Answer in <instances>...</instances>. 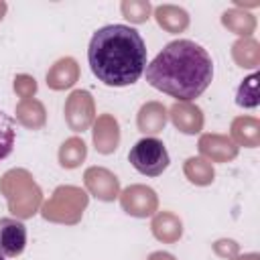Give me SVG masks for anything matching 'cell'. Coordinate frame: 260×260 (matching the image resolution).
<instances>
[{
    "instance_id": "cell-2",
    "label": "cell",
    "mask_w": 260,
    "mask_h": 260,
    "mask_svg": "<svg viewBox=\"0 0 260 260\" xmlns=\"http://www.w3.org/2000/svg\"><path fill=\"white\" fill-rule=\"evenodd\" d=\"M91 73L110 87L136 83L146 69V45L128 24H108L93 32L87 47Z\"/></svg>"
},
{
    "instance_id": "cell-5",
    "label": "cell",
    "mask_w": 260,
    "mask_h": 260,
    "mask_svg": "<svg viewBox=\"0 0 260 260\" xmlns=\"http://www.w3.org/2000/svg\"><path fill=\"white\" fill-rule=\"evenodd\" d=\"M14 138H16V130H14V122L12 118L4 112V108L0 106V160H4L12 148H14Z\"/></svg>"
},
{
    "instance_id": "cell-1",
    "label": "cell",
    "mask_w": 260,
    "mask_h": 260,
    "mask_svg": "<svg viewBox=\"0 0 260 260\" xmlns=\"http://www.w3.org/2000/svg\"><path fill=\"white\" fill-rule=\"evenodd\" d=\"M146 81L175 100L191 102L199 98L213 79L211 55L195 41L177 39L146 63Z\"/></svg>"
},
{
    "instance_id": "cell-3",
    "label": "cell",
    "mask_w": 260,
    "mask_h": 260,
    "mask_svg": "<svg viewBox=\"0 0 260 260\" xmlns=\"http://www.w3.org/2000/svg\"><path fill=\"white\" fill-rule=\"evenodd\" d=\"M128 160H130V165L138 173H142L146 177H158V175H162V171H167V167L171 162L165 144L158 138H152V136L140 138L130 148Z\"/></svg>"
},
{
    "instance_id": "cell-4",
    "label": "cell",
    "mask_w": 260,
    "mask_h": 260,
    "mask_svg": "<svg viewBox=\"0 0 260 260\" xmlns=\"http://www.w3.org/2000/svg\"><path fill=\"white\" fill-rule=\"evenodd\" d=\"M26 248V225L14 217H0V256L14 258Z\"/></svg>"
},
{
    "instance_id": "cell-6",
    "label": "cell",
    "mask_w": 260,
    "mask_h": 260,
    "mask_svg": "<svg viewBox=\"0 0 260 260\" xmlns=\"http://www.w3.org/2000/svg\"><path fill=\"white\" fill-rule=\"evenodd\" d=\"M238 106L244 108H256L258 106V75H250L248 79H244V83L238 87V95H236Z\"/></svg>"
},
{
    "instance_id": "cell-7",
    "label": "cell",
    "mask_w": 260,
    "mask_h": 260,
    "mask_svg": "<svg viewBox=\"0 0 260 260\" xmlns=\"http://www.w3.org/2000/svg\"><path fill=\"white\" fill-rule=\"evenodd\" d=\"M0 260H6V258H4V256H0Z\"/></svg>"
}]
</instances>
